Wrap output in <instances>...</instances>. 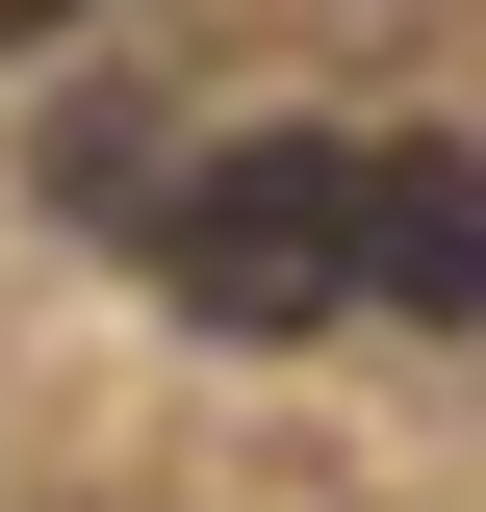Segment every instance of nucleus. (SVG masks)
Instances as JSON below:
<instances>
[{
  "label": "nucleus",
  "mask_w": 486,
  "mask_h": 512,
  "mask_svg": "<svg viewBox=\"0 0 486 512\" xmlns=\"http://www.w3.org/2000/svg\"><path fill=\"white\" fill-rule=\"evenodd\" d=\"M154 282H180V333H333L359 308V128H231V154H180L154 180Z\"/></svg>",
  "instance_id": "1"
},
{
  "label": "nucleus",
  "mask_w": 486,
  "mask_h": 512,
  "mask_svg": "<svg viewBox=\"0 0 486 512\" xmlns=\"http://www.w3.org/2000/svg\"><path fill=\"white\" fill-rule=\"evenodd\" d=\"M359 308L486 333V154H435V128H359Z\"/></svg>",
  "instance_id": "2"
},
{
  "label": "nucleus",
  "mask_w": 486,
  "mask_h": 512,
  "mask_svg": "<svg viewBox=\"0 0 486 512\" xmlns=\"http://www.w3.org/2000/svg\"><path fill=\"white\" fill-rule=\"evenodd\" d=\"M0 26H77V0H0Z\"/></svg>",
  "instance_id": "3"
}]
</instances>
